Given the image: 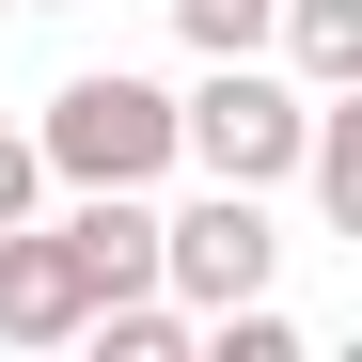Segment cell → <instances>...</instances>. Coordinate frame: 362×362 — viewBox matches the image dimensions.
<instances>
[{"mask_svg":"<svg viewBox=\"0 0 362 362\" xmlns=\"http://www.w3.org/2000/svg\"><path fill=\"white\" fill-rule=\"evenodd\" d=\"M268 47L299 64V95H331V79H362V0H268Z\"/></svg>","mask_w":362,"mask_h":362,"instance_id":"8992f818","label":"cell"},{"mask_svg":"<svg viewBox=\"0 0 362 362\" xmlns=\"http://www.w3.org/2000/svg\"><path fill=\"white\" fill-rule=\"evenodd\" d=\"M299 127H315V95L268 79V47H236V64H205V95H173V158H205L221 189H284Z\"/></svg>","mask_w":362,"mask_h":362,"instance_id":"6da1fadb","label":"cell"},{"mask_svg":"<svg viewBox=\"0 0 362 362\" xmlns=\"http://www.w3.org/2000/svg\"><path fill=\"white\" fill-rule=\"evenodd\" d=\"M268 268H284L268 189H221V173H205V205H173V221H158V284L189 299V315H221V299H268Z\"/></svg>","mask_w":362,"mask_h":362,"instance_id":"3957f363","label":"cell"},{"mask_svg":"<svg viewBox=\"0 0 362 362\" xmlns=\"http://www.w3.org/2000/svg\"><path fill=\"white\" fill-rule=\"evenodd\" d=\"M205 346H221V362H299V331L268 315V299H221V331H205Z\"/></svg>","mask_w":362,"mask_h":362,"instance_id":"ba28073f","label":"cell"},{"mask_svg":"<svg viewBox=\"0 0 362 362\" xmlns=\"http://www.w3.org/2000/svg\"><path fill=\"white\" fill-rule=\"evenodd\" d=\"M95 284L64 252V221H0V346H79Z\"/></svg>","mask_w":362,"mask_h":362,"instance_id":"277c9868","label":"cell"},{"mask_svg":"<svg viewBox=\"0 0 362 362\" xmlns=\"http://www.w3.org/2000/svg\"><path fill=\"white\" fill-rule=\"evenodd\" d=\"M32 158L64 173V189H158V173H173V95H158V79H127V64H95V79L47 95Z\"/></svg>","mask_w":362,"mask_h":362,"instance_id":"7a4b0ae2","label":"cell"},{"mask_svg":"<svg viewBox=\"0 0 362 362\" xmlns=\"http://www.w3.org/2000/svg\"><path fill=\"white\" fill-rule=\"evenodd\" d=\"M47 205V158H32V127H0V221H32Z\"/></svg>","mask_w":362,"mask_h":362,"instance_id":"9c48e42d","label":"cell"},{"mask_svg":"<svg viewBox=\"0 0 362 362\" xmlns=\"http://www.w3.org/2000/svg\"><path fill=\"white\" fill-rule=\"evenodd\" d=\"M64 252H79V284H95V299L158 284V205H142V189H79V205H64Z\"/></svg>","mask_w":362,"mask_h":362,"instance_id":"5b68a950","label":"cell"},{"mask_svg":"<svg viewBox=\"0 0 362 362\" xmlns=\"http://www.w3.org/2000/svg\"><path fill=\"white\" fill-rule=\"evenodd\" d=\"M173 32H189L205 64H236V47H268V0H173Z\"/></svg>","mask_w":362,"mask_h":362,"instance_id":"52a82bcc","label":"cell"}]
</instances>
